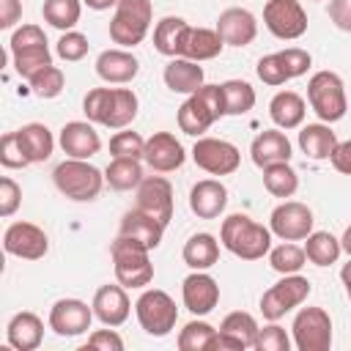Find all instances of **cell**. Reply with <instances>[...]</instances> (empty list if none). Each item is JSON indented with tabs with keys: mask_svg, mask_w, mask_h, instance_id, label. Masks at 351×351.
<instances>
[{
	"mask_svg": "<svg viewBox=\"0 0 351 351\" xmlns=\"http://www.w3.org/2000/svg\"><path fill=\"white\" fill-rule=\"evenodd\" d=\"M140 101L132 88H93L82 99V112L90 123L107 129H126L137 118Z\"/></svg>",
	"mask_w": 351,
	"mask_h": 351,
	"instance_id": "obj_1",
	"label": "cell"
},
{
	"mask_svg": "<svg viewBox=\"0 0 351 351\" xmlns=\"http://www.w3.org/2000/svg\"><path fill=\"white\" fill-rule=\"evenodd\" d=\"M219 241L228 252H233L241 261H258L269 255L271 250V230L261 222L250 219L247 214H230L222 219Z\"/></svg>",
	"mask_w": 351,
	"mask_h": 351,
	"instance_id": "obj_2",
	"label": "cell"
},
{
	"mask_svg": "<svg viewBox=\"0 0 351 351\" xmlns=\"http://www.w3.org/2000/svg\"><path fill=\"white\" fill-rule=\"evenodd\" d=\"M225 115L222 85H200L181 107H178V129L184 134L200 137Z\"/></svg>",
	"mask_w": 351,
	"mask_h": 351,
	"instance_id": "obj_3",
	"label": "cell"
},
{
	"mask_svg": "<svg viewBox=\"0 0 351 351\" xmlns=\"http://www.w3.org/2000/svg\"><path fill=\"white\" fill-rule=\"evenodd\" d=\"M148 252L151 250L145 244H140L137 239L118 233V239L110 247V258H112L115 280L123 288H145L154 280V263H151Z\"/></svg>",
	"mask_w": 351,
	"mask_h": 351,
	"instance_id": "obj_4",
	"label": "cell"
},
{
	"mask_svg": "<svg viewBox=\"0 0 351 351\" xmlns=\"http://www.w3.org/2000/svg\"><path fill=\"white\" fill-rule=\"evenodd\" d=\"M52 181L58 186L60 195H66L69 200L77 203H88L96 200L101 186H104V173L99 167H93L88 159H63L55 170H52Z\"/></svg>",
	"mask_w": 351,
	"mask_h": 351,
	"instance_id": "obj_5",
	"label": "cell"
},
{
	"mask_svg": "<svg viewBox=\"0 0 351 351\" xmlns=\"http://www.w3.org/2000/svg\"><path fill=\"white\" fill-rule=\"evenodd\" d=\"M151 19H154L151 0H118L115 14L110 19V38L123 49H132L143 44V38L148 36Z\"/></svg>",
	"mask_w": 351,
	"mask_h": 351,
	"instance_id": "obj_6",
	"label": "cell"
},
{
	"mask_svg": "<svg viewBox=\"0 0 351 351\" xmlns=\"http://www.w3.org/2000/svg\"><path fill=\"white\" fill-rule=\"evenodd\" d=\"M307 101H310L313 112L324 123H337L346 115V110H348L346 88H343L340 74H335V71H315L310 77V82H307Z\"/></svg>",
	"mask_w": 351,
	"mask_h": 351,
	"instance_id": "obj_7",
	"label": "cell"
},
{
	"mask_svg": "<svg viewBox=\"0 0 351 351\" xmlns=\"http://www.w3.org/2000/svg\"><path fill=\"white\" fill-rule=\"evenodd\" d=\"M134 313H137L143 332L151 337H167L178 321V307L173 296L159 288H145L140 299L134 302Z\"/></svg>",
	"mask_w": 351,
	"mask_h": 351,
	"instance_id": "obj_8",
	"label": "cell"
},
{
	"mask_svg": "<svg viewBox=\"0 0 351 351\" xmlns=\"http://www.w3.org/2000/svg\"><path fill=\"white\" fill-rule=\"evenodd\" d=\"M313 285L307 277L296 274H282V280H277L269 291H263L261 296V313L266 321H280L285 313H291L293 307H299L307 296H310Z\"/></svg>",
	"mask_w": 351,
	"mask_h": 351,
	"instance_id": "obj_9",
	"label": "cell"
},
{
	"mask_svg": "<svg viewBox=\"0 0 351 351\" xmlns=\"http://www.w3.org/2000/svg\"><path fill=\"white\" fill-rule=\"evenodd\" d=\"M293 346L299 351H329L332 348V318L324 307H302L291 324Z\"/></svg>",
	"mask_w": 351,
	"mask_h": 351,
	"instance_id": "obj_10",
	"label": "cell"
},
{
	"mask_svg": "<svg viewBox=\"0 0 351 351\" xmlns=\"http://www.w3.org/2000/svg\"><path fill=\"white\" fill-rule=\"evenodd\" d=\"M263 25L274 38L296 41L307 33V11L299 0H269L263 5Z\"/></svg>",
	"mask_w": 351,
	"mask_h": 351,
	"instance_id": "obj_11",
	"label": "cell"
},
{
	"mask_svg": "<svg viewBox=\"0 0 351 351\" xmlns=\"http://www.w3.org/2000/svg\"><path fill=\"white\" fill-rule=\"evenodd\" d=\"M192 162L211 176H230L239 170L241 154L222 137H197V143L192 145Z\"/></svg>",
	"mask_w": 351,
	"mask_h": 351,
	"instance_id": "obj_12",
	"label": "cell"
},
{
	"mask_svg": "<svg viewBox=\"0 0 351 351\" xmlns=\"http://www.w3.org/2000/svg\"><path fill=\"white\" fill-rule=\"evenodd\" d=\"M313 211L304 203L282 200L269 217V230L282 241H302L313 233Z\"/></svg>",
	"mask_w": 351,
	"mask_h": 351,
	"instance_id": "obj_13",
	"label": "cell"
},
{
	"mask_svg": "<svg viewBox=\"0 0 351 351\" xmlns=\"http://www.w3.org/2000/svg\"><path fill=\"white\" fill-rule=\"evenodd\" d=\"M3 250L14 258H25V261H38L47 255L49 250V239L47 233L33 225V222H11L3 233Z\"/></svg>",
	"mask_w": 351,
	"mask_h": 351,
	"instance_id": "obj_14",
	"label": "cell"
},
{
	"mask_svg": "<svg viewBox=\"0 0 351 351\" xmlns=\"http://www.w3.org/2000/svg\"><path fill=\"white\" fill-rule=\"evenodd\" d=\"M93 318H96L93 307H88L82 299H58L49 307L47 321L58 337H77V335H85L90 329Z\"/></svg>",
	"mask_w": 351,
	"mask_h": 351,
	"instance_id": "obj_15",
	"label": "cell"
},
{
	"mask_svg": "<svg viewBox=\"0 0 351 351\" xmlns=\"http://www.w3.org/2000/svg\"><path fill=\"white\" fill-rule=\"evenodd\" d=\"M137 208L167 228L173 219V184L165 176H145L137 186Z\"/></svg>",
	"mask_w": 351,
	"mask_h": 351,
	"instance_id": "obj_16",
	"label": "cell"
},
{
	"mask_svg": "<svg viewBox=\"0 0 351 351\" xmlns=\"http://www.w3.org/2000/svg\"><path fill=\"white\" fill-rule=\"evenodd\" d=\"M143 159L151 170L156 173H173L184 165L186 159V151L184 145L176 140V134L170 132H154L148 140H145V151H143Z\"/></svg>",
	"mask_w": 351,
	"mask_h": 351,
	"instance_id": "obj_17",
	"label": "cell"
},
{
	"mask_svg": "<svg viewBox=\"0 0 351 351\" xmlns=\"http://www.w3.org/2000/svg\"><path fill=\"white\" fill-rule=\"evenodd\" d=\"M181 299L192 315H208L219 304V285L208 271H192L181 282Z\"/></svg>",
	"mask_w": 351,
	"mask_h": 351,
	"instance_id": "obj_18",
	"label": "cell"
},
{
	"mask_svg": "<svg viewBox=\"0 0 351 351\" xmlns=\"http://www.w3.org/2000/svg\"><path fill=\"white\" fill-rule=\"evenodd\" d=\"M58 143H60L63 154L71 156V159H90V156H96L101 151V137H99V132L93 129L90 121H69V123H63Z\"/></svg>",
	"mask_w": 351,
	"mask_h": 351,
	"instance_id": "obj_19",
	"label": "cell"
},
{
	"mask_svg": "<svg viewBox=\"0 0 351 351\" xmlns=\"http://www.w3.org/2000/svg\"><path fill=\"white\" fill-rule=\"evenodd\" d=\"M217 33L222 36L225 47H247L258 36V19L247 8H225L217 19Z\"/></svg>",
	"mask_w": 351,
	"mask_h": 351,
	"instance_id": "obj_20",
	"label": "cell"
},
{
	"mask_svg": "<svg viewBox=\"0 0 351 351\" xmlns=\"http://www.w3.org/2000/svg\"><path fill=\"white\" fill-rule=\"evenodd\" d=\"M93 315L104 324V326H121L129 313H132V302H129V293L126 288L118 282V285H101L96 293H93Z\"/></svg>",
	"mask_w": 351,
	"mask_h": 351,
	"instance_id": "obj_21",
	"label": "cell"
},
{
	"mask_svg": "<svg viewBox=\"0 0 351 351\" xmlns=\"http://www.w3.org/2000/svg\"><path fill=\"white\" fill-rule=\"evenodd\" d=\"M228 206V189L217 178H203L189 189V208L200 219H217Z\"/></svg>",
	"mask_w": 351,
	"mask_h": 351,
	"instance_id": "obj_22",
	"label": "cell"
},
{
	"mask_svg": "<svg viewBox=\"0 0 351 351\" xmlns=\"http://www.w3.org/2000/svg\"><path fill=\"white\" fill-rule=\"evenodd\" d=\"M137 71H140V60L123 47L104 49L96 58V74L110 85H126V82H132L137 77Z\"/></svg>",
	"mask_w": 351,
	"mask_h": 351,
	"instance_id": "obj_23",
	"label": "cell"
},
{
	"mask_svg": "<svg viewBox=\"0 0 351 351\" xmlns=\"http://www.w3.org/2000/svg\"><path fill=\"white\" fill-rule=\"evenodd\" d=\"M44 340V321L30 313V310H22L16 315H11L8 326H5V343L16 351H36Z\"/></svg>",
	"mask_w": 351,
	"mask_h": 351,
	"instance_id": "obj_24",
	"label": "cell"
},
{
	"mask_svg": "<svg viewBox=\"0 0 351 351\" xmlns=\"http://www.w3.org/2000/svg\"><path fill=\"white\" fill-rule=\"evenodd\" d=\"M225 41L217 30L211 27H186L184 30V38H181V49H178V58H189V60H211L222 52Z\"/></svg>",
	"mask_w": 351,
	"mask_h": 351,
	"instance_id": "obj_25",
	"label": "cell"
},
{
	"mask_svg": "<svg viewBox=\"0 0 351 351\" xmlns=\"http://www.w3.org/2000/svg\"><path fill=\"white\" fill-rule=\"evenodd\" d=\"M121 236H129V239H137L140 244H145L148 250H156L162 244V236H165V225L159 219H154L151 214L140 211L137 206L132 211H126L121 217V228H118Z\"/></svg>",
	"mask_w": 351,
	"mask_h": 351,
	"instance_id": "obj_26",
	"label": "cell"
},
{
	"mask_svg": "<svg viewBox=\"0 0 351 351\" xmlns=\"http://www.w3.org/2000/svg\"><path fill=\"white\" fill-rule=\"evenodd\" d=\"M162 80H165V85H167L173 93H186V96H192V93L203 85L206 74H203V66H197V60H189V58H170V63H167L165 71H162Z\"/></svg>",
	"mask_w": 351,
	"mask_h": 351,
	"instance_id": "obj_27",
	"label": "cell"
},
{
	"mask_svg": "<svg viewBox=\"0 0 351 351\" xmlns=\"http://www.w3.org/2000/svg\"><path fill=\"white\" fill-rule=\"evenodd\" d=\"M250 156L261 170L274 162H291V140L280 129H266L252 140Z\"/></svg>",
	"mask_w": 351,
	"mask_h": 351,
	"instance_id": "obj_28",
	"label": "cell"
},
{
	"mask_svg": "<svg viewBox=\"0 0 351 351\" xmlns=\"http://www.w3.org/2000/svg\"><path fill=\"white\" fill-rule=\"evenodd\" d=\"M304 112H307V104H304V99L296 90H280L269 101V118L274 121L277 129H296V126H302Z\"/></svg>",
	"mask_w": 351,
	"mask_h": 351,
	"instance_id": "obj_29",
	"label": "cell"
},
{
	"mask_svg": "<svg viewBox=\"0 0 351 351\" xmlns=\"http://www.w3.org/2000/svg\"><path fill=\"white\" fill-rule=\"evenodd\" d=\"M337 134L329 129V123H307V126H302V132H299V148H302V154L307 156V159H315V162H321V159H329L332 156V151L337 148Z\"/></svg>",
	"mask_w": 351,
	"mask_h": 351,
	"instance_id": "obj_30",
	"label": "cell"
},
{
	"mask_svg": "<svg viewBox=\"0 0 351 351\" xmlns=\"http://www.w3.org/2000/svg\"><path fill=\"white\" fill-rule=\"evenodd\" d=\"M16 137H19L25 156L30 159V165L47 162L55 151V137L44 123H25L22 129H16Z\"/></svg>",
	"mask_w": 351,
	"mask_h": 351,
	"instance_id": "obj_31",
	"label": "cell"
},
{
	"mask_svg": "<svg viewBox=\"0 0 351 351\" xmlns=\"http://www.w3.org/2000/svg\"><path fill=\"white\" fill-rule=\"evenodd\" d=\"M181 258L192 271H206L219 261V241L211 233H195L186 239Z\"/></svg>",
	"mask_w": 351,
	"mask_h": 351,
	"instance_id": "obj_32",
	"label": "cell"
},
{
	"mask_svg": "<svg viewBox=\"0 0 351 351\" xmlns=\"http://www.w3.org/2000/svg\"><path fill=\"white\" fill-rule=\"evenodd\" d=\"M143 165L140 159H129V156H112V162L104 170V181L110 184V189L115 192H129L137 189L143 181Z\"/></svg>",
	"mask_w": 351,
	"mask_h": 351,
	"instance_id": "obj_33",
	"label": "cell"
},
{
	"mask_svg": "<svg viewBox=\"0 0 351 351\" xmlns=\"http://www.w3.org/2000/svg\"><path fill=\"white\" fill-rule=\"evenodd\" d=\"M189 27L186 19L181 16H165L156 22L154 27V47L159 55L165 58H178V49H181V38H184V30Z\"/></svg>",
	"mask_w": 351,
	"mask_h": 351,
	"instance_id": "obj_34",
	"label": "cell"
},
{
	"mask_svg": "<svg viewBox=\"0 0 351 351\" xmlns=\"http://www.w3.org/2000/svg\"><path fill=\"white\" fill-rule=\"evenodd\" d=\"M11 52V60H14V69L19 77L30 80L36 71L52 66V52H49V44L41 41V44H30V47H19V49H8Z\"/></svg>",
	"mask_w": 351,
	"mask_h": 351,
	"instance_id": "obj_35",
	"label": "cell"
},
{
	"mask_svg": "<svg viewBox=\"0 0 351 351\" xmlns=\"http://www.w3.org/2000/svg\"><path fill=\"white\" fill-rule=\"evenodd\" d=\"M340 252H343V244L329 230H313L307 236V241H304V255L315 266H332V263H337Z\"/></svg>",
	"mask_w": 351,
	"mask_h": 351,
	"instance_id": "obj_36",
	"label": "cell"
},
{
	"mask_svg": "<svg viewBox=\"0 0 351 351\" xmlns=\"http://www.w3.org/2000/svg\"><path fill=\"white\" fill-rule=\"evenodd\" d=\"M263 186L274 197H291L299 189V176L291 162H274L263 167Z\"/></svg>",
	"mask_w": 351,
	"mask_h": 351,
	"instance_id": "obj_37",
	"label": "cell"
},
{
	"mask_svg": "<svg viewBox=\"0 0 351 351\" xmlns=\"http://www.w3.org/2000/svg\"><path fill=\"white\" fill-rule=\"evenodd\" d=\"M258 329H261V326H258L255 315L247 313V310H233V313H228V315L222 318V324H219V332L230 335V337L239 340L244 348H255Z\"/></svg>",
	"mask_w": 351,
	"mask_h": 351,
	"instance_id": "obj_38",
	"label": "cell"
},
{
	"mask_svg": "<svg viewBox=\"0 0 351 351\" xmlns=\"http://www.w3.org/2000/svg\"><path fill=\"white\" fill-rule=\"evenodd\" d=\"M41 14H44V22L66 33V30H74V25L80 22L82 3L80 0H44Z\"/></svg>",
	"mask_w": 351,
	"mask_h": 351,
	"instance_id": "obj_39",
	"label": "cell"
},
{
	"mask_svg": "<svg viewBox=\"0 0 351 351\" xmlns=\"http://www.w3.org/2000/svg\"><path fill=\"white\" fill-rule=\"evenodd\" d=\"M222 96H225V115H244L255 107V88L244 80H225Z\"/></svg>",
	"mask_w": 351,
	"mask_h": 351,
	"instance_id": "obj_40",
	"label": "cell"
},
{
	"mask_svg": "<svg viewBox=\"0 0 351 351\" xmlns=\"http://www.w3.org/2000/svg\"><path fill=\"white\" fill-rule=\"evenodd\" d=\"M304 261H307L304 247H299L293 241H282L280 247L269 250V266L280 274H296L304 266Z\"/></svg>",
	"mask_w": 351,
	"mask_h": 351,
	"instance_id": "obj_41",
	"label": "cell"
},
{
	"mask_svg": "<svg viewBox=\"0 0 351 351\" xmlns=\"http://www.w3.org/2000/svg\"><path fill=\"white\" fill-rule=\"evenodd\" d=\"M217 337V329L206 321H189L178 332V348L181 351H211V343Z\"/></svg>",
	"mask_w": 351,
	"mask_h": 351,
	"instance_id": "obj_42",
	"label": "cell"
},
{
	"mask_svg": "<svg viewBox=\"0 0 351 351\" xmlns=\"http://www.w3.org/2000/svg\"><path fill=\"white\" fill-rule=\"evenodd\" d=\"M30 90L38 96V99H55L63 93V85H66V77L58 66H47L41 71H36L30 80Z\"/></svg>",
	"mask_w": 351,
	"mask_h": 351,
	"instance_id": "obj_43",
	"label": "cell"
},
{
	"mask_svg": "<svg viewBox=\"0 0 351 351\" xmlns=\"http://www.w3.org/2000/svg\"><path fill=\"white\" fill-rule=\"evenodd\" d=\"M145 151V140L132 132V129H121L110 137V154L112 156H129V159H143Z\"/></svg>",
	"mask_w": 351,
	"mask_h": 351,
	"instance_id": "obj_44",
	"label": "cell"
},
{
	"mask_svg": "<svg viewBox=\"0 0 351 351\" xmlns=\"http://www.w3.org/2000/svg\"><path fill=\"white\" fill-rule=\"evenodd\" d=\"M88 36L85 33H80V30H66L60 38H58V47H55V52H58V58H63L66 63H77V60H82L85 55H88Z\"/></svg>",
	"mask_w": 351,
	"mask_h": 351,
	"instance_id": "obj_45",
	"label": "cell"
},
{
	"mask_svg": "<svg viewBox=\"0 0 351 351\" xmlns=\"http://www.w3.org/2000/svg\"><path fill=\"white\" fill-rule=\"evenodd\" d=\"M255 71H258V80H261L263 85H271V88H277V85H285V82L291 80V77H288V71H285V63H282L280 52L263 55V58L258 60Z\"/></svg>",
	"mask_w": 351,
	"mask_h": 351,
	"instance_id": "obj_46",
	"label": "cell"
},
{
	"mask_svg": "<svg viewBox=\"0 0 351 351\" xmlns=\"http://www.w3.org/2000/svg\"><path fill=\"white\" fill-rule=\"evenodd\" d=\"M0 165L8 167V170H22V167L30 165V159L25 156V151L19 145L16 132H5L0 137Z\"/></svg>",
	"mask_w": 351,
	"mask_h": 351,
	"instance_id": "obj_47",
	"label": "cell"
},
{
	"mask_svg": "<svg viewBox=\"0 0 351 351\" xmlns=\"http://www.w3.org/2000/svg\"><path fill=\"white\" fill-rule=\"evenodd\" d=\"M255 348H258V351H288V348H291V337L285 335L282 326H277V321H271L269 326L258 329Z\"/></svg>",
	"mask_w": 351,
	"mask_h": 351,
	"instance_id": "obj_48",
	"label": "cell"
},
{
	"mask_svg": "<svg viewBox=\"0 0 351 351\" xmlns=\"http://www.w3.org/2000/svg\"><path fill=\"white\" fill-rule=\"evenodd\" d=\"M88 348H93V351H123V340H121V335L115 332V326H110V329H96V332H90L88 340L82 343V351H88Z\"/></svg>",
	"mask_w": 351,
	"mask_h": 351,
	"instance_id": "obj_49",
	"label": "cell"
},
{
	"mask_svg": "<svg viewBox=\"0 0 351 351\" xmlns=\"http://www.w3.org/2000/svg\"><path fill=\"white\" fill-rule=\"evenodd\" d=\"M19 203H22V186L11 176H3L0 178V217L16 214Z\"/></svg>",
	"mask_w": 351,
	"mask_h": 351,
	"instance_id": "obj_50",
	"label": "cell"
},
{
	"mask_svg": "<svg viewBox=\"0 0 351 351\" xmlns=\"http://www.w3.org/2000/svg\"><path fill=\"white\" fill-rule=\"evenodd\" d=\"M280 58H282L285 71H288V77H291V80H296V77L307 74V69H310V63H313L310 52H307V49H299V47H288V49H282V52H280Z\"/></svg>",
	"mask_w": 351,
	"mask_h": 351,
	"instance_id": "obj_51",
	"label": "cell"
},
{
	"mask_svg": "<svg viewBox=\"0 0 351 351\" xmlns=\"http://www.w3.org/2000/svg\"><path fill=\"white\" fill-rule=\"evenodd\" d=\"M47 41L44 30L38 25H22L11 33V41H8V49H19V47H30V44H41Z\"/></svg>",
	"mask_w": 351,
	"mask_h": 351,
	"instance_id": "obj_52",
	"label": "cell"
},
{
	"mask_svg": "<svg viewBox=\"0 0 351 351\" xmlns=\"http://www.w3.org/2000/svg\"><path fill=\"white\" fill-rule=\"evenodd\" d=\"M329 19L337 30L351 33V0H329Z\"/></svg>",
	"mask_w": 351,
	"mask_h": 351,
	"instance_id": "obj_53",
	"label": "cell"
},
{
	"mask_svg": "<svg viewBox=\"0 0 351 351\" xmlns=\"http://www.w3.org/2000/svg\"><path fill=\"white\" fill-rule=\"evenodd\" d=\"M22 19V0H0V27L11 30Z\"/></svg>",
	"mask_w": 351,
	"mask_h": 351,
	"instance_id": "obj_54",
	"label": "cell"
},
{
	"mask_svg": "<svg viewBox=\"0 0 351 351\" xmlns=\"http://www.w3.org/2000/svg\"><path fill=\"white\" fill-rule=\"evenodd\" d=\"M329 162H332V167H335L337 173H343V176H351V140H346V143H337V148L332 151Z\"/></svg>",
	"mask_w": 351,
	"mask_h": 351,
	"instance_id": "obj_55",
	"label": "cell"
},
{
	"mask_svg": "<svg viewBox=\"0 0 351 351\" xmlns=\"http://www.w3.org/2000/svg\"><path fill=\"white\" fill-rule=\"evenodd\" d=\"M88 8H93V11H107V8H112V5H118V0H82Z\"/></svg>",
	"mask_w": 351,
	"mask_h": 351,
	"instance_id": "obj_56",
	"label": "cell"
},
{
	"mask_svg": "<svg viewBox=\"0 0 351 351\" xmlns=\"http://www.w3.org/2000/svg\"><path fill=\"white\" fill-rule=\"evenodd\" d=\"M340 280H343L346 293H348V299H351V258H348V263H343V269H340Z\"/></svg>",
	"mask_w": 351,
	"mask_h": 351,
	"instance_id": "obj_57",
	"label": "cell"
},
{
	"mask_svg": "<svg viewBox=\"0 0 351 351\" xmlns=\"http://www.w3.org/2000/svg\"><path fill=\"white\" fill-rule=\"evenodd\" d=\"M340 244H343V252L351 258V225L346 228V233H343V239H340Z\"/></svg>",
	"mask_w": 351,
	"mask_h": 351,
	"instance_id": "obj_58",
	"label": "cell"
}]
</instances>
